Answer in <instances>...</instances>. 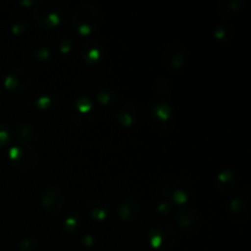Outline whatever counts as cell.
<instances>
[{
    "label": "cell",
    "instance_id": "1",
    "mask_svg": "<svg viewBox=\"0 0 251 251\" xmlns=\"http://www.w3.org/2000/svg\"><path fill=\"white\" fill-rule=\"evenodd\" d=\"M32 16L39 28L55 29L68 19L69 6L60 0H42L34 2Z\"/></svg>",
    "mask_w": 251,
    "mask_h": 251
},
{
    "label": "cell",
    "instance_id": "2",
    "mask_svg": "<svg viewBox=\"0 0 251 251\" xmlns=\"http://www.w3.org/2000/svg\"><path fill=\"white\" fill-rule=\"evenodd\" d=\"M73 26L80 36L93 34L102 26V11L95 2H82L74 14Z\"/></svg>",
    "mask_w": 251,
    "mask_h": 251
},
{
    "label": "cell",
    "instance_id": "3",
    "mask_svg": "<svg viewBox=\"0 0 251 251\" xmlns=\"http://www.w3.org/2000/svg\"><path fill=\"white\" fill-rule=\"evenodd\" d=\"M147 239L153 249L167 251L176 245V232L171 223L161 221L150 227Z\"/></svg>",
    "mask_w": 251,
    "mask_h": 251
},
{
    "label": "cell",
    "instance_id": "4",
    "mask_svg": "<svg viewBox=\"0 0 251 251\" xmlns=\"http://www.w3.org/2000/svg\"><path fill=\"white\" fill-rule=\"evenodd\" d=\"M9 161L17 171H32L38 164V152L32 145L19 144L9 150Z\"/></svg>",
    "mask_w": 251,
    "mask_h": 251
},
{
    "label": "cell",
    "instance_id": "5",
    "mask_svg": "<svg viewBox=\"0 0 251 251\" xmlns=\"http://www.w3.org/2000/svg\"><path fill=\"white\" fill-rule=\"evenodd\" d=\"M150 120L154 130L167 134L173 127V108L164 100L153 103L150 109Z\"/></svg>",
    "mask_w": 251,
    "mask_h": 251
},
{
    "label": "cell",
    "instance_id": "6",
    "mask_svg": "<svg viewBox=\"0 0 251 251\" xmlns=\"http://www.w3.org/2000/svg\"><path fill=\"white\" fill-rule=\"evenodd\" d=\"M176 222L189 237H194L201 228V217L191 205L180 206L176 210Z\"/></svg>",
    "mask_w": 251,
    "mask_h": 251
},
{
    "label": "cell",
    "instance_id": "7",
    "mask_svg": "<svg viewBox=\"0 0 251 251\" xmlns=\"http://www.w3.org/2000/svg\"><path fill=\"white\" fill-rule=\"evenodd\" d=\"M69 118L74 124L78 126H85L90 124L95 117L93 113V103L88 97H80L74 100L69 108Z\"/></svg>",
    "mask_w": 251,
    "mask_h": 251
},
{
    "label": "cell",
    "instance_id": "8",
    "mask_svg": "<svg viewBox=\"0 0 251 251\" xmlns=\"http://www.w3.org/2000/svg\"><path fill=\"white\" fill-rule=\"evenodd\" d=\"M32 83V75L22 66H15L7 70L4 77V86L9 91L22 92Z\"/></svg>",
    "mask_w": 251,
    "mask_h": 251
},
{
    "label": "cell",
    "instance_id": "9",
    "mask_svg": "<svg viewBox=\"0 0 251 251\" xmlns=\"http://www.w3.org/2000/svg\"><path fill=\"white\" fill-rule=\"evenodd\" d=\"M163 190L164 198L168 200V202L173 203L176 207L180 206L189 205L190 201V191H189L188 186L184 185L181 181L179 180H169L162 188Z\"/></svg>",
    "mask_w": 251,
    "mask_h": 251
},
{
    "label": "cell",
    "instance_id": "10",
    "mask_svg": "<svg viewBox=\"0 0 251 251\" xmlns=\"http://www.w3.org/2000/svg\"><path fill=\"white\" fill-rule=\"evenodd\" d=\"M117 120L122 126L131 129L137 126L142 120V109L135 100H126L117 112Z\"/></svg>",
    "mask_w": 251,
    "mask_h": 251
},
{
    "label": "cell",
    "instance_id": "11",
    "mask_svg": "<svg viewBox=\"0 0 251 251\" xmlns=\"http://www.w3.org/2000/svg\"><path fill=\"white\" fill-rule=\"evenodd\" d=\"M41 203L44 210L50 215H58L63 211L65 198L58 186H47L41 194Z\"/></svg>",
    "mask_w": 251,
    "mask_h": 251
},
{
    "label": "cell",
    "instance_id": "12",
    "mask_svg": "<svg viewBox=\"0 0 251 251\" xmlns=\"http://www.w3.org/2000/svg\"><path fill=\"white\" fill-rule=\"evenodd\" d=\"M118 217L127 225H136L142 218V207L135 199L124 198L117 206Z\"/></svg>",
    "mask_w": 251,
    "mask_h": 251
},
{
    "label": "cell",
    "instance_id": "13",
    "mask_svg": "<svg viewBox=\"0 0 251 251\" xmlns=\"http://www.w3.org/2000/svg\"><path fill=\"white\" fill-rule=\"evenodd\" d=\"M164 59L172 69L179 70L186 61L185 48L179 42H171L164 50Z\"/></svg>",
    "mask_w": 251,
    "mask_h": 251
},
{
    "label": "cell",
    "instance_id": "14",
    "mask_svg": "<svg viewBox=\"0 0 251 251\" xmlns=\"http://www.w3.org/2000/svg\"><path fill=\"white\" fill-rule=\"evenodd\" d=\"M239 183V173L233 168L223 169L216 178V186L222 193H232L238 188Z\"/></svg>",
    "mask_w": 251,
    "mask_h": 251
},
{
    "label": "cell",
    "instance_id": "15",
    "mask_svg": "<svg viewBox=\"0 0 251 251\" xmlns=\"http://www.w3.org/2000/svg\"><path fill=\"white\" fill-rule=\"evenodd\" d=\"M15 134H16L20 144L32 145L38 142L41 139V132H39L38 127L28 122L19 123L15 127Z\"/></svg>",
    "mask_w": 251,
    "mask_h": 251
},
{
    "label": "cell",
    "instance_id": "16",
    "mask_svg": "<svg viewBox=\"0 0 251 251\" xmlns=\"http://www.w3.org/2000/svg\"><path fill=\"white\" fill-rule=\"evenodd\" d=\"M85 212L88 217L97 222H102L108 216V207L104 201L98 198H90L85 202Z\"/></svg>",
    "mask_w": 251,
    "mask_h": 251
},
{
    "label": "cell",
    "instance_id": "17",
    "mask_svg": "<svg viewBox=\"0 0 251 251\" xmlns=\"http://www.w3.org/2000/svg\"><path fill=\"white\" fill-rule=\"evenodd\" d=\"M82 55L88 64H95L103 58V55H104V49L97 42L88 41L83 46Z\"/></svg>",
    "mask_w": 251,
    "mask_h": 251
},
{
    "label": "cell",
    "instance_id": "18",
    "mask_svg": "<svg viewBox=\"0 0 251 251\" xmlns=\"http://www.w3.org/2000/svg\"><path fill=\"white\" fill-rule=\"evenodd\" d=\"M229 210L232 213V217L237 221H243L249 216V203L242 196H237L233 199L229 203Z\"/></svg>",
    "mask_w": 251,
    "mask_h": 251
},
{
    "label": "cell",
    "instance_id": "19",
    "mask_svg": "<svg viewBox=\"0 0 251 251\" xmlns=\"http://www.w3.org/2000/svg\"><path fill=\"white\" fill-rule=\"evenodd\" d=\"M172 88L173 87H172L171 81L167 80V78L164 77H161L154 82L153 91H154V95H156L157 97L163 100V98H167L169 95H171Z\"/></svg>",
    "mask_w": 251,
    "mask_h": 251
},
{
    "label": "cell",
    "instance_id": "20",
    "mask_svg": "<svg viewBox=\"0 0 251 251\" xmlns=\"http://www.w3.org/2000/svg\"><path fill=\"white\" fill-rule=\"evenodd\" d=\"M96 100L100 105H108L113 100V92L107 87H100L97 91Z\"/></svg>",
    "mask_w": 251,
    "mask_h": 251
},
{
    "label": "cell",
    "instance_id": "21",
    "mask_svg": "<svg viewBox=\"0 0 251 251\" xmlns=\"http://www.w3.org/2000/svg\"><path fill=\"white\" fill-rule=\"evenodd\" d=\"M11 140V131L5 123L0 122V147H5Z\"/></svg>",
    "mask_w": 251,
    "mask_h": 251
},
{
    "label": "cell",
    "instance_id": "22",
    "mask_svg": "<svg viewBox=\"0 0 251 251\" xmlns=\"http://www.w3.org/2000/svg\"><path fill=\"white\" fill-rule=\"evenodd\" d=\"M19 247L22 251H33L38 247V242L34 238H24L20 242Z\"/></svg>",
    "mask_w": 251,
    "mask_h": 251
},
{
    "label": "cell",
    "instance_id": "23",
    "mask_svg": "<svg viewBox=\"0 0 251 251\" xmlns=\"http://www.w3.org/2000/svg\"><path fill=\"white\" fill-rule=\"evenodd\" d=\"M225 4H227V6H223L222 5V12L223 14H234V12H238L240 10V6H242V2L238 1V0H228Z\"/></svg>",
    "mask_w": 251,
    "mask_h": 251
},
{
    "label": "cell",
    "instance_id": "24",
    "mask_svg": "<svg viewBox=\"0 0 251 251\" xmlns=\"http://www.w3.org/2000/svg\"><path fill=\"white\" fill-rule=\"evenodd\" d=\"M229 33L228 28H226V26L223 25H220V26L216 28L215 31V37L218 39V41H226V39L229 38Z\"/></svg>",
    "mask_w": 251,
    "mask_h": 251
},
{
    "label": "cell",
    "instance_id": "25",
    "mask_svg": "<svg viewBox=\"0 0 251 251\" xmlns=\"http://www.w3.org/2000/svg\"><path fill=\"white\" fill-rule=\"evenodd\" d=\"M34 56H36L37 60L46 61L50 58V51L48 48H39L34 50Z\"/></svg>",
    "mask_w": 251,
    "mask_h": 251
},
{
    "label": "cell",
    "instance_id": "26",
    "mask_svg": "<svg viewBox=\"0 0 251 251\" xmlns=\"http://www.w3.org/2000/svg\"><path fill=\"white\" fill-rule=\"evenodd\" d=\"M51 103H53V100H51L50 97L43 96V97H39V100H37L36 104L38 105L39 109H48V108H50Z\"/></svg>",
    "mask_w": 251,
    "mask_h": 251
},
{
    "label": "cell",
    "instance_id": "27",
    "mask_svg": "<svg viewBox=\"0 0 251 251\" xmlns=\"http://www.w3.org/2000/svg\"><path fill=\"white\" fill-rule=\"evenodd\" d=\"M26 29H27V24H25L24 21H20V20H16L11 26V31L14 32L15 34H19L21 33V32H25Z\"/></svg>",
    "mask_w": 251,
    "mask_h": 251
},
{
    "label": "cell",
    "instance_id": "28",
    "mask_svg": "<svg viewBox=\"0 0 251 251\" xmlns=\"http://www.w3.org/2000/svg\"><path fill=\"white\" fill-rule=\"evenodd\" d=\"M64 226L68 230H75L76 227H77V220L74 217H68L64 222Z\"/></svg>",
    "mask_w": 251,
    "mask_h": 251
},
{
    "label": "cell",
    "instance_id": "29",
    "mask_svg": "<svg viewBox=\"0 0 251 251\" xmlns=\"http://www.w3.org/2000/svg\"><path fill=\"white\" fill-rule=\"evenodd\" d=\"M157 210H158L159 213H163V216L167 215V213H169V211H171V203L159 202L158 205H157Z\"/></svg>",
    "mask_w": 251,
    "mask_h": 251
},
{
    "label": "cell",
    "instance_id": "30",
    "mask_svg": "<svg viewBox=\"0 0 251 251\" xmlns=\"http://www.w3.org/2000/svg\"><path fill=\"white\" fill-rule=\"evenodd\" d=\"M70 49H71V42L69 41V39H64L63 43H61V46H60L61 53H68Z\"/></svg>",
    "mask_w": 251,
    "mask_h": 251
}]
</instances>
